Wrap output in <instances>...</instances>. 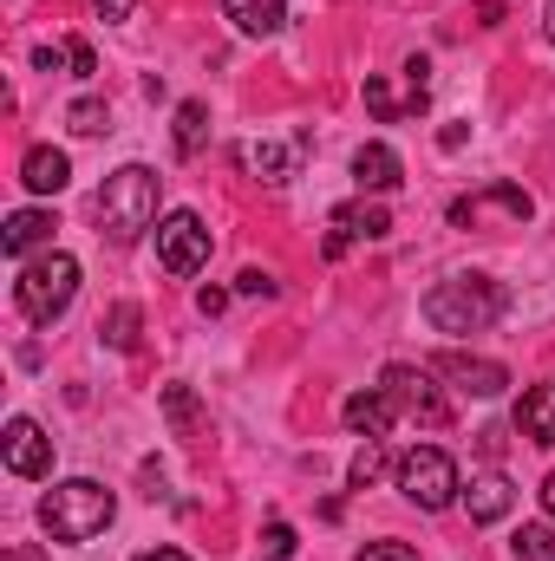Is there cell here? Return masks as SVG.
Listing matches in <instances>:
<instances>
[{
    "instance_id": "1",
    "label": "cell",
    "mask_w": 555,
    "mask_h": 561,
    "mask_svg": "<svg viewBox=\"0 0 555 561\" xmlns=\"http://www.w3.org/2000/svg\"><path fill=\"white\" fill-rule=\"evenodd\" d=\"M112 516H118V496L92 477H66L39 496V529L53 542H92V536L112 529Z\"/></svg>"
},
{
    "instance_id": "2",
    "label": "cell",
    "mask_w": 555,
    "mask_h": 561,
    "mask_svg": "<svg viewBox=\"0 0 555 561\" xmlns=\"http://www.w3.org/2000/svg\"><path fill=\"white\" fill-rule=\"evenodd\" d=\"M144 229H157V170L125 163V170H112L105 190H99V236H105L112 249H132Z\"/></svg>"
},
{
    "instance_id": "3",
    "label": "cell",
    "mask_w": 555,
    "mask_h": 561,
    "mask_svg": "<svg viewBox=\"0 0 555 561\" xmlns=\"http://www.w3.org/2000/svg\"><path fill=\"white\" fill-rule=\"evenodd\" d=\"M503 313V287L490 275H451L424 294V320L438 333H484Z\"/></svg>"
},
{
    "instance_id": "4",
    "label": "cell",
    "mask_w": 555,
    "mask_h": 561,
    "mask_svg": "<svg viewBox=\"0 0 555 561\" xmlns=\"http://www.w3.org/2000/svg\"><path fill=\"white\" fill-rule=\"evenodd\" d=\"M72 294H79V262H72L66 249H46L39 262H26L20 280H13V300H20V313H26L33 327H53V320L72 307Z\"/></svg>"
},
{
    "instance_id": "5",
    "label": "cell",
    "mask_w": 555,
    "mask_h": 561,
    "mask_svg": "<svg viewBox=\"0 0 555 561\" xmlns=\"http://www.w3.org/2000/svg\"><path fill=\"white\" fill-rule=\"evenodd\" d=\"M393 477H399V496L418 503V510H451V503L464 496V477H457V463H451L438 444H412V450L393 463Z\"/></svg>"
},
{
    "instance_id": "6",
    "label": "cell",
    "mask_w": 555,
    "mask_h": 561,
    "mask_svg": "<svg viewBox=\"0 0 555 561\" xmlns=\"http://www.w3.org/2000/svg\"><path fill=\"white\" fill-rule=\"evenodd\" d=\"M431 379H438L431 366H406V359H399V366H386V373H380V392L393 399V412H399V419L438 431V424H451V405H444V392H438Z\"/></svg>"
},
{
    "instance_id": "7",
    "label": "cell",
    "mask_w": 555,
    "mask_h": 561,
    "mask_svg": "<svg viewBox=\"0 0 555 561\" xmlns=\"http://www.w3.org/2000/svg\"><path fill=\"white\" fill-rule=\"evenodd\" d=\"M157 262H163L170 275H196V268L209 262V229H203L196 209H170V216L157 222Z\"/></svg>"
},
{
    "instance_id": "8",
    "label": "cell",
    "mask_w": 555,
    "mask_h": 561,
    "mask_svg": "<svg viewBox=\"0 0 555 561\" xmlns=\"http://www.w3.org/2000/svg\"><path fill=\"white\" fill-rule=\"evenodd\" d=\"M431 373L438 379H451L457 392H471V399H497L503 386H510V373L497 366V359H471V353H438L431 359Z\"/></svg>"
},
{
    "instance_id": "9",
    "label": "cell",
    "mask_w": 555,
    "mask_h": 561,
    "mask_svg": "<svg viewBox=\"0 0 555 561\" xmlns=\"http://www.w3.org/2000/svg\"><path fill=\"white\" fill-rule=\"evenodd\" d=\"M0 450H7V470H13V477H46V470H53V437H46L33 419L7 424Z\"/></svg>"
},
{
    "instance_id": "10",
    "label": "cell",
    "mask_w": 555,
    "mask_h": 561,
    "mask_svg": "<svg viewBox=\"0 0 555 561\" xmlns=\"http://www.w3.org/2000/svg\"><path fill=\"white\" fill-rule=\"evenodd\" d=\"M223 20L242 39H275L281 26H287V0H223Z\"/></svg>"
},
{
    "instance_id": "11",
    "label": "cell",
    "mask_w": 555,
    "mask_h": 561,
    "mask_svg": "<svg viewBox=\"0 0 555 561\" xmlns=\"http://www.w3.org/2000/svg\"><path fill=\"white\" fill-rule=\"evenodd\" d=\"M20 183H26L33 196H59V190L72 183V157H66V150H53V144H33V150H26V163H20Z\"/></svg>"
},
{
    "instance_id": "12",
    "label": "cell",
    "mask_w": 555,
    "mask_h": 561,
    "mask_svg": "<svg viewBox=\"0 0 555 561\" xmlns=\"http://www.w3.org/2000/svg\"><path fill=\"white\" fill-rule=\"evenodd\" d=\"M399 176H406V170H399V150H393V144H360V150H353V183H360V190L380 196V190H399Z\"/></svg>"
},
{
    "instance_id": "13",
    "label": "cell",
    "mask_w": 555,
    "mask_h": 561,
    "mask_svg": "<svg viewBox=\"0 0 555 561\" xmlns=\"http://www.w3.org/2000/svg\"><path fill=\"white\" fill-rule=\"evenodd\" d=\"M333 236H347V242H380V236H393V216H386V203H340V209H333Z\"/></svg>"
},
{
    "instance_id": "14",
    "label": "cell",
    "mask_w": 555,
    "mask_h": 561,
    "mask_svg": "<svg viewBox=\"0 0 555 561\" xmlns=\"http://www.w3.org/2000/svg\"><path fill=\"white\" fill-rule=\"evenodd\" d=\"M464 510H471V523H503L510 510H517V490H510V477H477L471 490H464Z\"/></svg>"
},
{
    "instance_id": "15",
    "label": "cell",
    "mask_w": 555,
    "mask_h": 561,
    "mask_svg": "<svg viewBox=\"0 0 555 561\" xmlns=\"http://www.w3.org/2000/svg\"><path fill=\"white\" fill-rule=\"evenodd\" d=\"M340 419H347V431H360V437H386V431L399 424V412H393V399L373 386V392H353Z\"/></svg>"
},
{
    "instance_id": "16",
    "label": "cell",
    "mask_w": 555,
    "mask_h": 561,
    "mask_svg": "<svg viewBox=\"0 0 555 561\" xmlns=\"http://www.w3.org/2000/svg\"><path fill=\"white\" fill-rule=\"evenodd\" d=\"M242 157H249V170H256L262 183H275V190H281V183H294V170H301V138H294V144L262 138V144H249Z\"/></svg>"
},
{
    "instance_id": "17",
    "label": "cell",
    "mask_w": 555,
    "mask_h": 561,
    "mask_svg": "<svg viewBox=\"0 0 555 561\" xmlns=\"http://www.w3.org/2000/svg\"><path fill=\"white\" fill-rule=\"evenodd\" d=\"M517 431H523L530 444H555V379L523 392V405H517Z\"/></svg>"
},
{
    "instance_id": "18",
    "label": "cell",
    "mask_w": 555,
    "mask_h": 561,
    "mask_svg": "<svg viewBox=\"0 0 555 561\" xmlns=\"http://www.w3.org/2000/svg\"><path fill=\"white\" fill-rule=\"evenodd\" d=\"M46 236H53V216H46V209H13V216H7V229H0V249L20 262V255H33Z\"/></svg>"
},
{
    "instance_id": "19",
    "label": "cell",
    "mask_w": 555,
    "mask_h": 561,
    "mask_svg": "<svg viewBox=\"0 0 555 561\" xmlns=\"http://www.w3.org/2000/svg\"><path fill=\"white\" fill-rule=\"evenodd\" d=\"M138 327H144V313H138V300H118L105 320H99V340L112 346V353H132L138 346Z\"/></svg>"
},
{
    "instance_id": "20",
    "label": "cell",
    "mask_w": 555,
    "mask_h": 561,
    "mask_svg": "<svg viewBox=\"0 0 555 561\" xmlns=\"http://www.w3.org/2000/svg\"><path fill=\"white\" fill-rule=\"evenodd\" d=\"M203 138H209V105L203 99H183L177 105V157H196Z\"/></svg>"
},
{
    "instance_id": "21",
    "label": "cell",
    "mask_w": 555,
    "mask_h": 561,
    "mask_svg": "<svg viewBox=\"0 0 555 561\" xmlns=\"http://www.w3.org/2000/svg\"><path fill=\"white\" fill-rule=\"evenodd\" d=\"M163 419L177 437H196V424H203V405H196V392L190 386H163Z\"/></svg>"
},
{
    "instance_id": "22",
    "label": "cell",
    "mask_w": 555,
    "mask_h": 561,
    "mask_svg": "<svg viewBox=\"0 0 555 561\" xmlns=\"http://www.w3.org/2000/svg\"><path fill=\"white\" fill-rule=\"evenodd\" d=\"M380 470H386V437H366V444L353 450V463H347V483H353V490H373Z\"/></svg>"
},
{
    "instance_id": "23",
    "label": "cell",
    "mask_w": 555,
    "mask_h": 561,
    "mask_svg": "<svg viewBox=\"0 0 555 561\" xmlns=\"http://www.w3.org/2000/svg\"><path fill=\"white\" fill-rule=\"evenodd\" d=\"M510 556L517 561H555V529L550 523H523V529L510 536Z\"/></svg>"
},
{
    "instance_id": "24",
    "label": "cell",
    "mask_w": 555,
    "mask_h": 561,
    "mask_svg": "<svg viewBox=\"0 0 555 561\" xmlns=\"http://www.w3.org/2000/svg\"><path fill=\"white\" fill-rule=\"evenodd\" d=\"M66 125H72L79 138H99V131H112V112H105L99 99H79V105L66 112Z\"/></svg>"
},
{
    "instance_id": "25",
    "label": "cell",
    "mask_w": 555,
    "mask_h": 561,
    "mask_svg": "<svg viewBox=\"0 0 555 561\" xmlns=\"http://www.w3.org/2000/svg\"><path fill=\"white\" fill-rule=\"evenodd\" d=\"M484 203H497V209H510L517 222H530V216H536V203H530V190H517V183H497V190H484Z\"/></svg>"
},
{
    "instance_id": "26",
    "label": "cell",
    "mask_w": 555,
    "mask_h": 561,
    "mask_svg": "<svg viewBox=\"0 0 555 561\" xmlns=\"http://www.w3.org/2000/svg\"><path fill=\"white\" fill-rule=\"evenodd\" d=\"M366 112H373V118H386V125L399 118V105H393V92H386V79H380V72H366Z\"/></svg>"
},
{
    "instance_id": "27",
    "label": "cell",
    "mask_w": 555,
    "mask_h": 561,
    "mask_svg": "<svg viewBox=\"0 0 555 561\" xmlns=\"http://www.w3.org/2000/svg\"><path fill=\"white\" fill-rule=\"evenodd\" d=\"M236 287H242V294H256V300H275V294H281V280L269 275V268H242Z\"/></svg>"
},
{
    "instance_id": "28",
    "label": "cell",
    "mask_w": 555,
    "mask_h": 561,
    "mask_svg": "<svg viewBox=\"0 0 555 561\" xmlns=\"http://www.w3.org/2000/svg\"><path fill=\"white\" fill-rule=\"evenodd\" d=\"M353 561H418V549L412 542H366Z\"/></svg>"
},
{
    "instance_id": "29",
    "label": "cell",
    "mask_w": 555,
    "mask_h": 561,
    "mask_svg": "<svg viewBox=\"0 0 555 561\" xmlns=\"http://www.w3.org/2000/svg\"><path fill=\"white\" fill-rule=\"evenodd\" d=\"M66 66H72V79H92L99 72V53L86 39H66Z\"/></svg>"
},
{
    "instance_id": "30",
    "label": "cell",
    "mask_w": 555,
    "mask_h": 561,
    "mask_svg": "<svg viewBox=\"0 0 555 561\" xmlns=\"http://www.w3.org/2000/svg\"><path fill=\"white\" fill-rule=\"evenodd\" d=\"M262 549H269V561H287V556H294V529H287V523H269Z\"/></svg>"
},
{
    "instance_id": "31",
    "label": "cell",
    "mask_w": 555,
    "mask_h": 561,
    "mask_svg": "<svg viewBox=\"0 0 555 561\" xmlns=\"http://www.w3.org/2000/svg\"><path fill=\"white\" fill-rule=\"evenodd\" d=\"M132 7H138V0H92V13H99L105 26H118V20H132Z\"/></svg>"
},
{
    "instance_id": "32",
    "label": "cell",
    "mask_w": 555,
    "mask_h": 561,
    "mask_svg": "<svg viewBox=\"0 0 555 561\" xmlns=\"http://www.w3.org/2000/svg\"><path fill=\"white\" fill-rule=\"evenodd\" d=\"M33 66H39V72H59V66H66V46H33Z\"/></svg>"
},
{
    "instance_id": "33",
    "label": "cell",
    "mask_w": 555,
    "mask_h": 561,
    "mask_svg": "<svg viewBox=\"0 0 555 561\" xmlns=\"http://www.w3.org/2000/svg\"><path fill=\"white\" fill-rule=\"evenodd\" d=\"M196 307H203V313H223V307H229V294H223V287H203V294H196Z\"/></svg>"
},
{
    "instance_id": "34",
    "label": "cell",
    "mask_w": 555,
    "mask_h": 561,
    "mask_svg": "<svg viewBox=\"0 0 555 561\" xmlns=\"http://www.w3.org/2000/svg\"><path fill=\"white\" fill-rule=\"evenodd\" d=\"M138 561H190V556H183V549H144Z\"/></svg>"
},
{
    "instance_id": "35",
    "label": "cell",
    "mask_w": 555,
    "mask_h": 561,
    "mask_svg": "<svg viewBox=\"0 0 555 561\" xmlns=\"http://www.w3.org/2000/svg\"><path fill=\"white\" fill-rule=\"evenodd\" d=\"M7 561H46V556H39L33 542H20V549H7Z\"/></svg>"
},
{
    "instance_id": "36",
    "label": "cell",
    "mask_w": 555,
    "mask_h": 561,
    "mask_svg": "<svg viewBox=\"0 0 555 561\" xmlns=\"http://www.w3.org/2000/svg\"><path fill=\"white\" fill-rule=\"evenodd\" d=\"M543 510H550V516H555V470H550V477H543Z\"/></svg>"
},
{
    "instance_id": "37",
    "label": "cell",
    "mask_w": 555,
    "mask_h": 561,
    "mask_svg": "<svg viewBox=\"0 0 555 561\" xmlns=\"http://www.w3.org/2000/svg\"><path fill=\"white\" fill-rule=\"evenodd\" d=\"M543 33H550V46H555V0H543Z\"/></svg>"
}]
</instances>
